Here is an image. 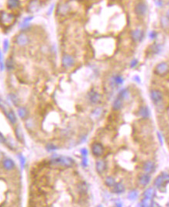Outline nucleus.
Instances as JSON below:
<instances>
[{
    "mask_svg": "<svg viewBox=\"0 0 169 207\" xmlns=\"http://www.w3.org/2000/svg\"><path fill=\"white\" fill-rule=\"evenodd\" d=\"M138 115L144 119H147L151 116V112L148 106H141L138 110Z\"/></svg>",
    "mask_w": 169,
    "mask_h": 207,
    "instance_id": "19",
    "label": "nucleus"
},
{
    "mask_svg": "<svg viewBox=\"0 0 169 207\" xmlns=\"http://www.w3.org/2000/svg\"><path fill=\"white\" fill-rule=\"evenodd\" d=\"M5 62L3 61V55L2 52L0 51V71H2L5 69Z\"/></svg>",
    "mask_w": 169,
    "mask_h": 207,
    "instance_id": "39",
    "label": "nucleus"
},
{
    "mask_svg": "<svg viewBox=\"0 0 169 207\" xmlns=\"http://www.w3.org/2000/svg\"><path fill=\"white\" fill-rule=\"evenodd\" d=\"M139 196V192L137 189H133L130 190L127 194V199L130 201H135L137 199Z\"/></svg>",
    "mask_w": 169,
    "mask_h": 207,
    "instance_id": "29",
    "label": "nucleus"
},
{
    "mask_svg": "<svg viewBox=\"0 0 169 207\" xmlns=\"http://www.w3.org/2000/svg\"><path fill=\"white\" fill-rule=\"evenodd\" d=\"M51 164L54 166L71 167L75 164V161L68 156H62L59 154H53L51 159Z\"/></svg>",
    "mask_w": 169,
    "mask_h": 207,
    "instance_id": "3",
    "label": "nucleus"
},
{
    "mask_svg": "<svg viewBox=\"0 0 169 207\" xmlns=\"http://www.w3.org/2000/svg\"><path fill=\"white\" fill-rule=\"evenodd\" d=\"M105 184L107 187L109 188H112L115 184H116V180L112 176H108V177L106 178L105 179Z\"/></svg>",
    "mask_w": 169,
    "mask_h": 207,
    "instance_id": "31",
    "label": "nucleus"
},
{
    "mask_svg": "<svg viewBox=\"0 0 169 207\" xmlns=\"http://www.w3.org/2000/svg\"><path fill=\"white\" fill-rule=\"evenodd\" d=\"M116 206H122V203L121 202H116Z\"/></svg>",
    "mask_w": 169,
    "mask_h": 207,
    "instance_id": "50",
    "label": "nucleus"
},
{
    "mask_svg": "<svg viewBox=\"0 0 169 207\" xmlns=\"http://www.w3.org/2000/svg\"><path fill=\"white\" fill-rule=\"evenodd\" d=\"M55 16L59 19H66L73 13V6L69 0H60L55 6Z\"/></svg>",
    "mask_w": 169,
    "mask_h": 207,
    "instance_id": "1",
    "label": "nucleus"
},
{
    "mask_svg": "<svg viewBox=\"0 0 169 207\" xmlns=\"http://www.w3.org/2000/svg\"><path fill=\"white\" fill-rule=\"evenodd\" d=\"M158 134V138L160 141V144L162 145V144H163V137H162V135H161V134L160 132H158V134Z\"/></svg>",
    "mask_w": 169,
    "mask_h": 207,
    "instance_id": "47",
    "label": "nucleus"
},
{
    "mask_svg": "<svg viewBox=\"0 0 169 207\" xmlns=\"http://www.w3.org/2000/svg\"><path fill=\"white\" fill-rule=\"evenodd\" d=\"M41 1H43H43H47V0H41Z\"/></svg>",
    "mask_w": 169,
    "mask_h": 207,
    "instance_id": "53",
    "label": "nucleus"
},
{
    "mask_svg": "<svg viewBox=\"0 0 169 207\" xmlns=\"http://www.w3.org/2000/svg\"><path fill=\"white\" fill-rule=\"evenodd\" d=\"M169 71V65L167 62H162L158 63L154 68V73L159 76H164Z\"/></svg>",
    "mask_w": 169,
    "mask_h": 207,
    "instance_id": "13",
    "label": "nucleus"
},
{
    "mask_svg": "<svg viewBox=\"0 0 169 207\" xmlns=\"http://www.w3.org/2000/svg\"><path fill=\"white\" fill-rule=\"evenodd\" d=\"M5 68L8 71H12L15 68V62H14L13 58L12 57H9L6 59L5 62Z\"/></svg>",
    "mask_w": 169,
    "mask_h": 207,
    "instance_id": "27",
    "label": "nucleus"
},
{
    "mask_svg": "<svg viewBox=\"0 0 169 207\" xmlns=\"http://www.w3.org/2000/svg\"><path fill=\"white\" fill-rule=\"evenodd\" d=\"M14 43L19 47L24 48L29 46L30 43V36L28 34L27 31H20L17 33L14 39Z\"/></svg>",
    "mask_w": 169,
    "mask_h": 207,
    "instance_id": "5",
    "label": "nucleus"
},
{
    "mask_svg": "<svg viewBox=\"0 0 169 207\" xmlns=\"http://www.w3.org/2000/svg\"><path fill=\"white\" fill-rule=\"evenodd\" d=\"M126 191V187L122 182H116V184L112 187V192L116 195H121Z\"/></svg>",
    "mask_w": 169,
    "mask_h": 207,
    "instance_id": "17",
    "label": "nucleus"
},
{
    "mask_svg": "<svg viewBox=\"0 0 169 207\" xmlns=\"http://www.w3.org/2000/svg\"><path fill=\"white\" fill-rule=\"evenodd\" d=\"M133 80H134L137 83H139V84L141 83V78H140V77L138 76V75H136V76L133 77Z\"/></svg>",
    "mask_w": 169,
    "mask_h": 207,
    "instance_id": "48",
    "label": "nucleus"
},
{
    "mask_svg": "<svg viewBox=\"0 0 169 207\" xmlns=\"http://www.w3.org/2000/svg\"><path fill=\"white\" fill-rule=\"evenodd\" d=\"M155 195H156L155 189L153 187H149L144 190V193H143V197L145 198V199L153 200L154 198L155 197Z\"/></svg>",
    "mask_w": 169,
    "mask_h": 207,
    "instance_id": "21",
    "label": "nucleus"
},
{
    "mask_svg": "<svg viewBox=\"0 0 169 207\" xmlns=\"http://www.w3.org/2000/svg\"><path fill=\"white\" fill-rule=\"evenodd\" d=\"M81 166L83 167H87L88 166V157H82L81 159Z\"/></svg>",
    "mask_w": 169,
    "mask_h": 207,
    "instance_id": "42",
    "label": "nucleus"
},
{
    "mask_svg": "<svg viewBox=\"0 0 169 207\" xmlns=\"http://www.w3.org/2000/svg\"><path fill=\"white\" fill-rule=\"evenodd\" d=\"M88 100L89 103L92 105H97L100 103L102 99V96L99 92L96 91L94 88H92L87 95Z\"/></svg>",
    "mask_w": 169,
    "mask_h": 207,
    "instance_id": "12",
    "label": "nucleus"
},
{
    "mask_svg": "<svg viewBox=\"0 0 169 207\" xmlns=\"http://www.w3.org/2000/svg\"><path fill=\"white\" fill-rule=\"evenodd\" d=\"M164 182H166L165 179H164V176L162 175V174H161L160 175H158V177L156 178L155 180L154 181V186L157 189H161V187L164 185Z\"/></svg>",
    "mask_w": 169,
    "mask_h": 207,
    "instance_id": "25",
    "label": "nucleus"
},
{
    "mask_svg": "<svg viewBox=\"0 0 169 207\" xmlns=\"http://www.w3.org/2000/svg\"><path fill=\"white\" fill-rule=\"evenodd\" d=\"M92 153L96 157H102L104 154L105 148L103 144L100 142H94L91 146Z\"/></svg>",
    "mask_w": 169,
    "mask_h": 207,
    "instance_id": "14",
    "label": "nucleus"
},
{
    "mask_svg": "<svg viewBox=\"0 0 169 207\" xmlns=\"http://www.w3.org/2000/svg\"><path fill=\"white\" fill-rule=\"evenodd\" d=\"M167 5H168V6H169V1H168V2H167Z\"/></svg>",
    "mask_w": 169,
    "mask_h": 207,
    "instance_id": "52",
    "label": "nucleus"
},
{
    "mask_svg": "<svg viewBox=\"0 0 169 207\" xmlns=\"http://www.w3.org/2000/svg\"><path fill=\"white\" fill-rule=\"evenodd\" d=\"M78 189H79V192L81 193H82V192L85 193V192H87V190H88V186H87V184L85 182H81L80 186H78Z\"/></svg>",
    "mask_w": 169,
    "mask_h": 207,
    "instance_id": "36",
    "label": "nucleus"
},
{
    "mask_svg": "<svg viewBox=\"0 0 169 207\" xmlns=\"http://www.w3.org/2000/svg\"><path fill=\"white\" fill-rule=\"evenodd\" d=\"M107 167V164H106V161L103 159L98 160L96 163V169L97 173L100 175H102L104 173V171L106 170Z\"/></svg>",
    "mask_w": 169,
    "mask_h": 207,
    "instance_id": "18",
    "label": "nucleus"
},
{
    "mask_svg": "<svg viewBox=\"0 0 169 207\" xmlns=\"http://www.w3.org/2000/svg\"><path fill=\"white\" fill-rule=\"evenodd\" d=\"M130 37L131 40L135 43H139L142 42L144 38V31L140 27L133 29L130 32Z\"/></svg>",
    "mask_w": 169,
    "mask_h": 207,
    "instance_id": "9",
    "label": "nucleus"
},
{
    "mask_svg": "<svg viewBox=\"0 0 169 207\" xmlns=\"http://www.w3.org/2000/svg\"><path fill=\"white\" fill-rule=\"evenodd\" d=\"M18 115L21 119H24L28 115V111H27V109L26 107H19L18 108Z\"/></svg>",
    "mask_w": 169,
    "mask_h": 207,
    "instance_id": "32",
    "label": "nucleus"
},
{
    "mask_svg": "<svg viewBox=\"0 0 169 207\" xmlns=\"http://www.w3.org/2000/svg\"><path fill=\"white\" fill-rule=\"evenodd\" d=\"M2 166L6 171H12L15 168L16 164L13 160H12L11 158H5L2 161Z\"/></svg>",
    "mask_w": 169,
    "mask_h": 207,
    "instance_id": "20",
    "label": "nucleus"
},
{
    "mask_svg": "<svg viewBox=\"0 0 169 207\" xmlns=\"http://www.w3.org/2000/svg\"><path fill=\"white\" fill-rule=\"evenodd\" d=\"M54 10H55V5H54V4H52V5L51 6L49 7V9H47V16L51 15L54 12Z\"/></svg>",
    "mask_w": 169,
    "mask_h": 207,
    "instance_id": "43",
    "label": "nucleus"
},
{
    "mask_svg": "<svg viewBox=\"0 0 169 207\" xmlns=\"http://www.w3.org/2000/svg\"><path fill=\"white\" fill-rule=\"evenodd\" d=\"M148 37H149L150 40H154L155 39H157L158 37V33L155 31V30H151V31L149 32L148 33Z\"/></svg>",
    "mask_w": 169,
    "mask_h": 207,
    "instance_id": "40",
    "label": "nucleus"
},
{
    "mask_svg": "<svg viewBox=\"0 0 169 207\" xmlns=\"http://www.w3.org/2000/svg\"><path fill=\"white\" fill-rule=\"evenodd\" d=\"M143 171L148 174H152L156 170V164L152 161H146L143 164Z\"/></svg>",
    "mask_w": 169,
    "mask_h": 207,
    "instance_id": "15",
    "label": "nucleus"
},
{
    "mask_svg": "<svg viewBox=\"0 0 169 207\" xmlns=\"http://www.w3.org/2000/svg\"><path fill=\"white\" fill-rule=\"evenodd\" d=\"M161 45L159 44L158 43H154L153 44H151L150 46L149 51L150 53H151V55H158L160 52L161 51Z\"/></svg>",
    "mask_w": 169,
    "mask_h": 207,
    "instance_id": "24",
    "label": "nucleus"
},
{
    "mask_svg": "<svg viewBox=\"0 0 169 207\" xmlns=\"http://www.w3.org/2000/svg\"><path fill=\"white\" fill-rule=\"evenodd\" d=\"M8 98L10 101L12 102V103L14 105V106H17L19 105V98L17 97V96L14 93H9L8 96Z\"/></svg>",
    "mask_w": 169,
    "mask_h": 207,
    "instance_id": "33",
    "label": "nucleus"
},
{
    "mask_svg": "<svg viewBox=\"0 0 169 207\" xmlns=\"http://www.w3.org/2000/svg\"><path fill=\"white\" fill-rule=\"evenodd\" d=\"M17 13L10 12L9 10L0 11V26L5 28L12 27L17 20Z\"/></svg>",
    "mask_w": 169,
    "mask_h": 207,
    "instance_id": "2",
    "label": "nucleus"
},
{
    "mask_svg": "<svg viewBox=\"0 0 169 207\" xmlns=\"http://www.w3.org/2000/svg\"><path fill=\"white\" fill-rule=\"evenodd\" d=\"M160 25L164 30L169 29V18H167L165 15L161 16L160 18Z\"/></svg>",
    "mask_w": 169,
    "mask_h": 207,
    "instance_id": "28",
    "label": "nucleus"
},
{
    "mask_svg": "<svg viewBox=\"0 0 169 207\" xmlns=\"http://www.w3.org/2000/svg\"><path fill=\"white\" fill-rule=\"evenodd\" d=\"M155 4L157 6L161 8V7H162V6H163V1L162 0H155Z\"/></svg>",
    "mask_w": 169,
    "mask_h": 207,
    "instance_id": "46",
    "label": "nucleus"
},
{
    "mask_svg": "<svg viewBox=\"0 0 169 207\" xmlns=\"http://www.w3.org/2000/svg\"><path fill=\"white\" fill-rule=\"evenodd\" d=\"M150 98L156 106H159L164 101V95L161 90L154 88L150 91Z\"/></svg>",
    "mask_w": 169,
    "mask_h": 207,
    "instance_id": "8",
    "label": "nucleus"
},
{
    "mask_svg": "<svg viewBox=\"0 0 169 207\" xmlns=\"http://www.w3.org/2000/svg\"><path fill=\"white\" fill-rule=\"evenodd\" d=\"M5 113H6V116L7 119H8V120L9 121L11 124L14 125L16 123H17V116H16L15 113H14L13 110L6 111Z\"/></svg>",
    "mask_w": 169,
    "mask_h": 207,
    "instance_id": "26",
    "label": "nucleus"
},
{
    "mask_svg": "<svg viewBox=\"0 0 169 207\" xmlns=\"http://www.w3.org/2000/svg\"><path fill=\"white\" fill-rule=\"evenodd\" d=\"M19 160H20V166H21V168L23 169L25 167L26 165V158L23 155H22L21 154H20L18 155Z\"/></svg>",
    "mask_w": 169,
    "mask_h": 207,
    "instance_id": "37",
    "label": "nucleus"
},
{
    "mask_svg": "<svg viewBox=\"0 0 169 207\" xmlns=\"http://www.w3.org/2000/svg\"><path fill=\"white\" fill-rule=\"evenodd\" d=\"M133 13L137 18H145L148 13V6L144 0H138L133 6Z\"/></svg>",
    "mask_w": 169,
    "mask_h": 207,
    "instance_id": "4",
    "label": "nucleus"
},
{
    "mask_svg": "<svg viewBox=\"0 0 169 207\" xmlns=\"http://www.w3.org/2000/svg\"><path fill=\"white\" fill-rule=\"evenodd\" d=\"M123 100L119 99V97H116L113 103V109L114 111H119L121 110L123 107Z\"/></svg>",
    "mask_w": 169,
    "mask_h": 207,
    "instance_id": "23",
    "label": "nucleus"
},
{
    "mask_svg": "<svg viewBox=\"0 0 169 207\" xmlns=\"http://www.w3.org/2000/svg\"><path fill=\"white\" fill-rule=\"evenodd\" d=\"M165 16L167 17V18H169V9L167 10V11H166V14H165Z\"/></svg>",
    "mask_w": 169,
    "mask_h": 207,
    "instance_id": "49",
    "label": "nucleus"
},
{
    "mask_svg": "<svg viewBox=\"0 0 169 207\" xmlns=\"http://www.w3.org/2000/svg\"><path fill=\"white\" fill-rule=\"evenodd\" d=\"M15 134L16 137H17V140L19 141H23V131H22L21 128H20V126H17L15 129Z\"/></svg>",
    "mask_w": 169,
    "mask_h": 207,
    "instance_id": "34",
    "label": "nucleus"
},
{
    "mask_svg": "<svg viewBox=\"0 0 169 207\" xmlns=\"http://www.w3.org/2000/svg\"><path fill=\"white\" fill-rule=\"evenodd\" d=\"M6 9L10 12H13L17 13L18 12L22 9V2L21 0H6Z\"/></svg>",
    "mask_w": 169,
    "mask_h": 207,
    "instance_id": "11",
    "label": "nucleus"
},
{
    "mask_svg": "<svg viewBox=\"0 0 169 207\" xmlns=\"http://www.w3.org/2000/svg\"><path fill=\"white\" fill-rule=\"evenodd\" d=\"M155 202H154V201L151 200V199H145V198H143L142 200L140 202V203L138 204L139 206L142 207H147V206H152L153 204H154Z\"/></svg>",
    "mask_w": 169,
    "mask_h": 207,
    "instance_id": "30",
    "label": "nucleus"
},
{
    "mask_svg": "<svg viewBox=\"0 0 169 207\" xmlns=\"http://www.w3.org/2000/svg\"><path fill=\"white\" fill-rule=\"evenodd\" d=\"M139 65V60L138 59H133L130 62V68H135L138 66Z\"/></svg>",
    "mask_w": 169,
    "mask_h": 207,
    "instance_id": "41",
    "label": "nucleus"
},
{
    "mask_svg": "<svg viewBox=\"0 0 169 207\" xmlns=\"http://www.w3.org/2000/svg\"><path fill=\"white\" fill-rule=\"evenodd\" d=\"M46 149L48 152H54V151H57L58 149V146H56L55 144H52V143H49L46 145Z\"/></svg>",
    "mask_w": 169,
    "mask_h": 207,
    "instance_id": "35",
    "label": "nucleus"
},
{
    "mask_svg": "<svg viewBox=\"0 0 169 207\" xmlns=\"http://www.w3.org/2000/svg\"><path fill=\"white\" fill-rule=\"evenodd\" d=\"M69 1H71V2H74V1H78V0H69Z\"/></svg>",
    "mask_w": 169,
    "mask_h": 207,
    "instance_id": "51",
    "label": "nucleus"
},
{
    "mask_svg": "<svg viewBox=\"0 0 169 207\" xmlns=\"http://www.w3.org/2000/svg\"><path fill=\"white\" fill-rule=\"evenodd\" d=\"M117 97H119V99L123 100V101L125 100H129L130 97V92L128 88H123L119 90V92H118Z\"/></svg>",
    "mask_w": 169,
    "mask_h": 207,
    "instance_id": "22",
    "label": "nucleus"
},
{
    "mask_svg": "<svg viewBox=\"0 0 169 207\" xmlns=\"http://www.w3.org/2000/svg\"><path fill=\"white\" fill-rule=\"evenodd\" d=\"M76 64V60L72 55L65 53L62 57V66L65 69L69 70L73 68Z\"/></svg>",
    "mask_w": 169,
    "mask_h": 207,
    "instance_id": "7",
    "label": "nucleus"
},
{
    "mask_svg": "<svg viewBox=\"0 0 169 207\" xmlns=\"http://www.w3.org/2000/svg\"><path fill=\"white\" fill-rule=\"evenodd\" d=\"M151 180V174H148V173L144 172V174L141 175L139 176V179H138V182H139V185L142 187H146L147 186H148Z\"/></svg>",
    "mask_w": 169,
    "mask_h": 207,
    "instance_id": "16",
    "label": "nucleus"
},
{
    "mask_svg": "<svg viewBox=\"0 0 169 207\" xmlns=\"http://www.w3.org/2000/svg\"><path fill=\"white\" fill-rule=\"evenodd\" d=\"M43 1L41 0H27L25 6L26 12L30 15H33L41 9Z\"/></svg>",
    "mask_w": 169,
    "mask_h": 207,
    "instance_id": "6",
    "label": "nucleus"
},
{
    "mask_svg": "<svg viewBox=\"0 0 169 207\" xmlns=\"http://www.w3.org/2000/svg\"><path fill=\"white\" fill-rule=\"evenodd\" d=\"M5 143H6V139L2 133L0 132V144H5Z\"/></svg>",
    "mask_w": 169,
    "mask_h": 207,
    "instance_id": "45",
    "label": "nucleus"
},
{
    "mask_svg": "<svg viewBox=\"0 0 169 207\" xmlns=\"http://www.w3.org/2000/svg\"><path fill=\"white\" fill-rule=\"evenodd\" d=\"M81 154V157H88V151L86 148H81V151H80Z\"/></svg>",
    "mask_w": 169,
    "mask_h": 207,
    "instance_id": "44",
    "label": "nucleus"
},
{
    "mask_svg": "<svg viewBox=\"0 0 169 207\" xmlns=\"http://www.w3.org/2000/svg\"><path fill=\"white\" fill-rule=\"evenodd\" d=\"M109 85L111 88H116L119 86H121L124 83V78L120 74H113L109 78Z\"/></svg>",
    "mask_w": 169,
    "mask_h": 207,
    "instance_id": "10",
    "label": "nucleus"
},
{
    "mask_svg": "<svg viewBox=\"0 0 169 207\" xmlns=\"http://www.w3.org/2000/svg\"><path fill=\"white\" fill-rule=\"evenodd\" d=\"M9 47H10L9 40L8 39H5V40H3V44H2V47H3V51L4 52L8 51L9 49Z\"/></svg>",
    "mask_w": 169,
    "mask_h": 207,
    "instance_id": "38",
    "label": "nucleus"
}]
</instances>
